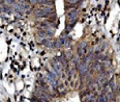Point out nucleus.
<instances>
[{
    "instance_id": "obj_3",
    "label": "nucleus",
    "mask_w": 120,
    "mask_h": 102,
    "mask_svg": "<svg viewBox=\"0 0 120 102\" xmlns=\"http://www.w3.org/2000/svg\"><path fill=\"white\" fill-rule=\"evenodd\" d=\"M46 79H47V81L52 86V88H54V89L57 88V75L54 73L53 71L49 72V73L47 74Z\"/></svg>"
},
{
    "instance_id": "obj_8",
    "label": "nucleus",
    "mask_w": 120,
    "mask_h": 102,
    "mask_svg": "<svg viewBox=\"0 0 120 102\" xmlns=\"http://www.w3.org/2000/svg\"><path fill=\"white\" fill-rule=\"evenodd\" d=\"M42 44L47 48H54V41H52L51 39H44L42 40Z\"/></svg>"
},
{
    "instance_id": "obj_2",
    "label": "nucleus",
    "mask_w": 120,
    "mask_h": 102,
    "mask_svg": "<svg viewBox=\"0 0 120 102\" xmlns=\"http://www.w3.org/2000/svg\"><path fill=\"white\" fill-rule=\"evenodd\" d=\"M51 65H52V68H53V72L57 75V77L61 75L62 66H61V64L59 63L58 58H53V59H52Z\"/></svg>"
},
{
    "instance_id": "obj_4",
    "label": "nucleus",
    "mask_w": 120,
    "mask_h": 102,
    "mask_svg": "<svg viewBox=\"0 0 120 102\" xmlns=\"http://www.w3.org/2000/svg\"><path fill=\"white\" fill-rule=\"evenodd\" d=\"M78 71L80 73V75L81 77H84L86 75H88V68H87V65L86 63H82V61H80L79 66H78Z\"/></svg>"
},
{
    "instance_id": "obj_6",
    "label": "nucleus",
    "mask_w": 120,
    "mask_h": 102,
    "mask_svg": "<svg viewBox=\"0 0 120 102\" xmlns=\"http://www.w3.org/2000/svg\"><path fill=\"white\" fill-rule=\"evenodd\" d=\"M86 44L85 43H80V45L78 46V55L80 57H82V56H84V54H86Z\"/></svg>"
},
{
    "instance_id": "obj_1",
    "label": "nucleus",
    "mask_w": 120,
    "mask_h": 102,
    "mask_svg": "<svg viewBox=\"0 0 120 102\" xmlns=\"http://www.w3.org/2000/svg\"><path fill=\"white\" fill-rule=\"evenodd\" d=\"M52 14H54V11L50 6H42L41 8L37 9L35 13H34L36 18H47V17L51 16Z\"/></svg>"
},
{
    "instance_id": "obj_9",
    "label": "nucleus",
    "mask_w": 120,
    "mask_h": 102,
    "mask_svg": "<svg viewBox=\"0 0 120 102\" xmlns=\"http://www.w3.org/2000/svg\"><path fill=\"white\" fill-rule=\"evenodd\" d=\"M107 100H108V96H107L106 94H101V95L99 96L97 102H107Z\"/></svg>"
},
{
    "instance_id": "obj_5",
    "label": "nucleus",
    "mask_w": 120,
    "mask_h": 102,
    "mask_svg": "<svg viewBox=\"0 0 120 102\" xmlns=\"http://www.w3.org/2000/svg\"><path fill=\"white\" fill-rule=\"evenodd\" d=\"M77 17H78V11H77V8L69 9L66 14L67 20H75V19H77Z\"/></svg>"
},
{
    "instance_id": "obj_7",
    "label": "nucleus",
    "mask_w": 120,
    "mask_h": 102,
    "mask_svg": "<svg viewBox=\"0 0 120 102\" xmlns=\"http://www.w3.org/2000/svg\"><path fill=\"white\" fill-rule=\"evenodd\" d=\"M77 24V19L75 20H67L66 22V32L71 31L72 28H74V26Z\"/></svg>"
}]
</instances>
